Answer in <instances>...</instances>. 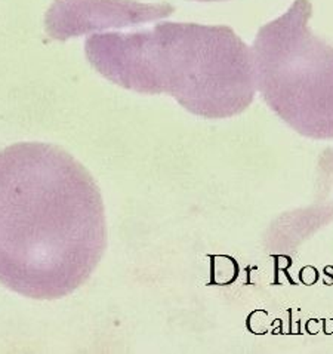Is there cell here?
<instances>
[{
	"mask_svg": "<svg viewBox=\"0 0 333 354\" xmlns=\"http://www.w3.org/2000/svg\"><path fill=\"white\" fill-rule=\"evenodd\" d=\"M106 248V209L85 166L46 142L0 151V283L33 299L67 297Z\"/></svg>",
	"mask_w": 333,
	"mask_h": 354,
	"instance_id": "obj_1",
	"label": "cell"
},
{
	"mask_svg": "<svg viewBox=\"0 0 333 354\" xmlns=\"http://www.w3.org/2000/svg\"><path fill=\"white\" fill-rule=\"evenodd\" d=\"M85 54L114 85L168 93L203 119L234 118L255 100L252 49L228 26L166 21L132 33H93Z\"/></svg>",
	"mask_w": 333,
	"mask_h": 354,
	"instance_id": "obj_2",
	"label": "cell"
},
{
	"mask_svg": "<svg viewBox=\"0 0 333 354\" xmlns=\"http://www.w3.org/2000/svg\"><path fill=\"white\" fill-rule=\"evenodd\" d=\"M313 5L295 0L258 30L255 85L267 106L307 138L333 140V46L310 28Z\"/></svg>",
	"mask_w": 333,
	"mask_h": 354,
	"instance_id": "obj_3",
	"label": "cell"
},
{
	"mask_svg": "<svg viewBox=\"0 0 333 354\" xmlns=\"http://www.w3.org/2000/svg\"><path fill=\"white\" fill-rule=\"evenodd\" d=\"M175 12L171 3H142L137 0H55L45 15L46 33L55 40L110 28L137 27L168 18Z\"/></svg>",
	"mask_w": 333,
	"mask_h": 354,
	"instance_id": "obj_4",
	"label": "cell"
},
{
	"mask_svg": "<svg viewBox=\"0 0 333 354\" xmlns=\"http://www.w3.org/2000/svg\"><path fill=\"white\" fill-rule=\"evenodd\" d=\"M196 2H224V0H196Z\"/></svg>",
	"mask_w": 333,
	"mask_h": 354,
	"instance_id": "obj_5",
	"label": "cell"
}]
</instances>
